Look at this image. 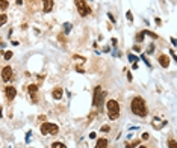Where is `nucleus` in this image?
Returning <instances> with one entry per match:
<instances>
[{"instance_id":"39448f33","label":"nucleus","mask_w":177,"mask_h":148,"mask_svg":"<svg viewBox=\"0 0 177 148\" xmlns=\"http://www.w3.org/2000/svg\"><path fill=\"white\" fill-rule=\"evenodd\" d=\"M74 3H76V6H77V11H79V14L82 15V17H86V15L91 14V8L86 5L85 0H74Z\"/></svg>"},{"instance_id":"aec40b11","label":"nucleus","mask_w":177,"mask_h":148,"mask_svg":"<svg viewBox=\"0 0 177 148\" xmlns=\"http://www.w3.org/2000/svg\"><path fill=\"white\" fill-rule=\"evenodd\" d=\"M65 33H68V32H70V30H71V24H70V23H65Z\"/></svg>"},{"instance_id":"1a4fd4ad","label":"nucleus","mask_w":177,"mask_h":148,"mask_svg":"<svg viewBox=\"0 0 177 148\" xmlns=\"http://www.w3.org/2000/svg\"><path fill=\"white\" fill-rule=\"evenodd\" d=\"M159 64L162 65L164 68H167L168 65H170V59H168L167 54H162V56H159Z\"/></svg>"},{"instance_id":"f257e3e1","label":"nucleus","mask_w":177,"mask_h":148,"mask_svg":"<svg viewBox=\"0 0 177 148\" xmlns=\"http://www.w3.org/2000/svg\"><path fill=\"white\" fill-rule=\"evenodd\" d=\"M132 112L138 116H142V118L147 115V106H145L144 100L141 97H135L132 100Z\"/></svg>"},{"instance_id":"423d86ee","label":"nucleus","mask_w":177,"mask_h":148,"mask_svg":"<svg viewBox=\"0 0 177 148\" xmlns=\"http://www.w3.org/2000/svg\"><path fill=\"white\" fill-rule=\"evenodd\" d=\"M2 79H3V82H9L12 79V68L11 67H5L2 69Z\"/></svg>"},{"instance_id":"c85d7f7f","label":"nucleus","mask_w":177,"mask_h":148,"mask_svg":"<svg viewBox=\"0 0 177 148\" xmlns=\"http://www.w3.org/2000/svg\"><path fill=\"white\" fill-rule=\"evenodd\" d=\"M133 50H135V51H141V49L138 47V45H135V47H133Z\"/></svg>"},{"instance_id":"7ed1b4c3","label":"nucleus","mask_w":177,"mask_h":148,"mask_svg":"<svg viewBox=\"0 0 177 148\" xmlns=\"http://www.w3.org/2000/svg\"><path fill=\"white\" fill-rule=\"evenodd\" d=\"M106 106H107V115H109V118L111 120H117L120 116V104H118V101L109 100Z\"/></svg>"},{"instance_id":"2eb2a0df","label":"nucleus","mask_w":177,"mask_h":148,"mask_svg":"<svg viewBox=\"0 0 177 148\" xmlns=\"http://www.w3.org/2000/svg\"><path fill=\"white\" fill-rule=\"evenodd\" d=\"M52 148H67V147H65V144H62V142H53V144H52Z\"/></svg>"},{"instance_id":"5701e85b","label":"nucleus","mask_w":177,"mask_h":148,"mask_svg":"<svg viewBox=\"0 0 177 148\" xmlns=\"http://www.w3.org/2000/svg\"><path fill=\"white\" fill-rule=\"evenodd\" d=\"M126 17H127V20H130V21L133 20V15H132V12H130V11H127V14H126Z\"/></svg>"},{"instance_id":"7c9ffc66","label":"nucleus","mask_w":177,"mask_h":148,"mask_svg":"<svg viewBox=\"0 0 177 148\" xmlns=\"http://www.w3.org/2000/svg\"><path fill=\"white\" fill-rule=\"evenodd\" d=\"M142 139H148V133H144L142 135Z\"/></svg>"},{"instance_id":"393cba45","label":"nucleus","mask_w":177,"mask_h":148,"mask_svg":"<svg viewBox=\"0 0 177 148\" xmlns=\"http://www.w3.org/2000/svg\"><path fill=\"white\" fill-rule=\"evenodd\" d=\"M107 17H109V18H111V21H112V23H115V18H114V15H112L111 12H109V14H107Z\"/></svg>"},{"instance_id":"473e14b6","label":"nucleus","mask_w":177,"mask_h":148,"mask_svg":"<svg viewBox=\"0 0 177 148\" xmlns=\"http://www.w3.org/2000/svg\"><path fill=\"white\" fill-rule=\"evenodd\" d=\"M139 148H147V147H144V145H141V147H139Z\"/></svg>"},{"instance_id":"6e6552de","label":"nucleus","mask_w":177,"mask_h":148,"mask_svg":"<svg viewBox=\"0 0 177 148\" xmlns=\"http://www.w3.org/2000/svg\"><path fill=\"white\" fill-rule=\"evenodd\" d=\"M15 95H17V89H15L14 86H8L6 88V97H8V100H14Z\"/></svg>"},{"instance_id":"6ab92c4d","label":"nucleus","mask_w":177,"mask_h":148,"mask_svg":"<svg viewBox=\"0 0 177 148\" xmlns=\"http://www.w3.org/2000/svg\"><path fill=\"white\" fill-rule=\"evenodd\" d=\"M168 145H170V148H177V145H176V141H174V139H170V142H168Z\"/></svg>"},{"instance_id":"f03ea898","label":"nucleus","mask_w":177,"mask_h":148,"mask_svg":"<svg viewBox=\"0 0 177 148\" xmlns=\"http://www.w3.org/2000/svg\"><path fill=\"white\" fill-rule=\"evenodd\" d=\"M105 100H106V92L103 91L102 86H95L94 89V98H92V103H94L95 107L102 109L105 104Z\"/></svg>"},{"instance_id":"cd10ccee","label":"nucleus","mask_w":177,"mask_h":148,"mask_svg":"<svg viewBox=\"0 0 177 148\" xmlns=\"http://www.w3.org/2000/svg\"><path fill=\"white\" fill-rule=\"evenodd\" d=\"M95 136H97V135H95V133H94V131H92V133H91V135H89V138H91V139H94V138H95Z\"/></svg>"},{"instance_id":"a878e982","label":"nucleus","mask_w":177,"mask_h":148,"mask_svg":"<svg viewBox=\"0 0 177 148\" xmlns=\"http://www.w3.org/2000/svg\"><path fill=\"white\" fill-rule=\"evenodd\" d=\"M129 59H130V60H135V62L138 60V59H136V58L133 56V54H129Z\"/></svg>"},{"instance_id":"f8f14e48","label":"nucleus","mask_w":177,"mask_h":148,"mask_svg":"<svg viewBox=\"0 0 177 148\" xmlns=\"http://www.w3.org/2000/svg\"><path fill=\"white\" fill-rule=\"evenodd\" d=\"M107 147V141L106 139H98L97 144H95V148H106Z\"/></svg>"},{"instance_id":"b1692460","label":"nucleus","mask_w":177,"mask_h":148,"mask_svg":"<svg viewBox=\"0 0 177 148\" xmlns=\"http://www.w3.org/2000/svg\"><path fill=\"white\" fill-rule=\"evenodd\" d=\"M109 130H111V129H109V126H103V127H102V131H103V133H107Z\"/></svg>"},{"instance_id":"2f4dec72","label":"nucleus","mask_w":177,"mask_h":148,"mask_svg":"<svg viewBox=\"0 0 177 148\" xmlns=\"http://www.w3.org/2000/svg\"><path fill=\"white\" fill-rule=\"evenodd\" d=\"M23 3V0H17V5H21Z\"/></svg>"},{"instance_id":"dca6fc26","label":"nucleus","mask_w":177,"mask_h":148,"mask_svg":"<svg viewBox=\"0 0 177 148\" xmlns=\"http://www.w3.org/2000/svg\"><path fill=\"white\" fill-rule=\"evenodd\" d=\"M6 21H8V17H6L5 14H0V26H3Z\"/></svg>"},{"instance_id":"0eeeda50","label":"nucleus","mask_w":177,"mask_h":148,"mask_svg":"<svg viewBox=\"0 0 177 148\" xmlns=\"http://www.w3.org/2000/svg\"><path fill=\"white\" fill-rule=\"evenodd\" d=\"M53 9V0H43V11L47 14Z\"/></svg>"},{"instance_id":"bb28decb","label":"nucleus","mask_w":177,"mask_h":148,"mask_svg":"<svg viewBox=\"0 0 177 148\" xmlns=\"http://www.w3.org/2000/svg\"><path fill=\"white\" fill-rule=\"evenodd\" d=\"M58 38H59V41H62V42H65V38H64V35H59Z\"/></svg>"},{"instance_id":"9d476101","label":"nucleus","mask_w":177,"mask_h":148,"mask_svg":"<svg viewBox=\"0 0 177 148\" xmlns=\"http://www.w3.org/2000/svg\"><path fill=\"white\" fill-rule=\"evenodd\" d=\"M52 95H53L55 100H61L62 98V88H55L53 92H52Z\"/></svg>"},{"instance_id":"4be33fe9","label":"nucleus","mask_w":177,"mask_h":148,"mask_svg":"<svg viewBox=\"0 0 177 148\" xmlns=\"http://www.w3.org/2000/svg\"><path fill=\"white\" fill-rule=\"evenodd\" d=\"M153 51H155V45H153V44H150V47H148V50H147V53H148V54H151Z\"/></svg>"},{"instance_id":"c756f323","label":"nucleus","mask_w":177,"mask_h":148,"mask_svg":"<svg viewBox=\"0 0 177 148\" xmlns=\"http://www.w3.org/2000/svg\"><path fill=\"white\" fill-rule=\"evenodd\" d=\"M76 69H77L79 73H83V68H82V67H77V68H76Z\"/></svg>"},{"instance_id":"9b49d317","label":"nucleus","mask_w":177,"mask_h":148,"mask_svg":"<svg viewBox=\"0 0 177 148\" xmlns=\"http://www.w3.org/2000/svg\"><path fill=\"white\" fill-rule=\"evenodd\" d=\"M167 124V121H157V120H153V127L155 129H162Z\"/></svg>"},{"instance_id":"412c9836","label":"nucleus","mask_w":177,"mask_h":148,"mask_svg":"<svg viewBox=\"0 0 177 148\" xmlns=\"http://www.w3.org/2000/svg\"><path fill=\"white\" fill-rule=\"evenodd\" d=\"M11 58H12V51H6V53H5V59L9 60Z\"/></svg>"},{"instance_id":"a211bd4d","label":"nucleus","mask_w":177,"mask_h":148,"mask_svg":"<svg viewBox=\"0 0 177 148\" xmlns=\"http://www.w3.org/2000/svg\"><path fill=\"white\" fill-rule=\"evenodd\" d=\"M144 36H145V35H144L142 32H141V33H138V35H136V42H141V41L144 40Z\"/></svg>"},{"instance_id":"20e7f679","label":"nucleus","mask_w":177,"mask_h":148,"mask_svg":"<svg viewBox=\"0 0 177 148\" xmlns=\"http://www.w3.org/2000/svg\"><path fill=\"white\" fill-rule=\"evenodd\" d=\"M59 131V127L53 122H44L41 126V133L43 135H56Z\"/></svg>"},{"instance_id":"f3484780","label":"nucleus","mask_w":177,"mask_h":148,"mask_svg":"<svg viewBox=\"0 0 177 148\" xmlns=\"http://www.w3.org/2000/svg\"><path fill=\"white\" fill-rule=\"evenodd\" d=\"M142 33H144V35H148V36H151V38H155V40L157 38V35H156V33H153V32H150V30H144Z\"/></svg>"},{"instance_id":"ddd939ff","label":"nucleus","mask_w":177,"mask_h":148,"mask_svg":"<svg viewBox=\"0 0 177 148\" xmlns=\"http://www.w3.org/2000/svg\"><path fill=\"white\" fill-rule=\"evenodd\" d=\"M8 0H0V11H5L6 8H8Z\"/></svg>"},{"instance_id":"4468645a","label":"nucleus","mask_w":177,"mask_h":148,"mask_svg":"<svg viewBox=\"0 0 177 148\" xmlns=\"http://www.w3.org/2000/svg\"><path fill=\"white\" fill-rule=\"evenodd\" d=\"M36 91H38V86H36V85H29V92H30V95H32V94H36Z\"/></svg>"}]
</instances>
